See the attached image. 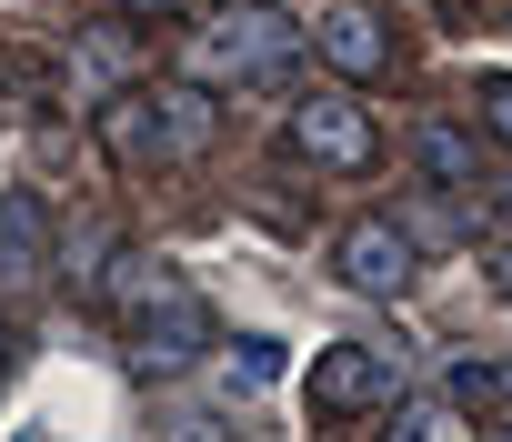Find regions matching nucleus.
Instances as JSON below:
<instances>
[{
	"instance_id": "1",
	"label": "nucleus",
	"mask_w": 512,
	"mask_h": 442,
	"mask_svg": "<svg viewBox=\"0 0 512 442\" xmlns=\"http://www.w3.org/2000/svg\"><path fill=\"white\" fill-rule=\"evenodd\" d=\"M121 272V332H131V372H151V382H171V372H191L201 352H211V302L191 292V282H171V262H111Z\"/></svg>"
},
{
	"instance_id": "2",
	"label": "nucleus",
	"mask_w": 512,
	"mask_h": 442,
	"mask_svg": "<svg viewBox=\"0 0 512 442\" xmlns=\"http://www.w3.org/2000/svg\"><path fill=\"white\" fill-rule=\"evenodd\" d=\"M392 382H402V352H392V342H332V352L302 372V402H312L322 422H352V412H382Z\"/></svg>"
},
{
	"instance_id": "3",
	"label": "nucleus",
	"mask_w": 512,
	"mask_h": 442,
	"mask_svg": "<svg viewBox=\"0 0 512 442\" xmlns=\"http://www.w3.org/2000/svg\"><path fill=\"white\" fill-rule=\"evenodd\" d=\"M292 51H302V21L262 11V0H221V21H211V51H201V71L241 81V71H282Z\"/></svg>"
},
{
	"instance_id": "4",
	"label": "nucleus",
	"mask_w": 512,
	"mask_h": 442,
	"mask_svg": "<svg viewBox=\"0 0 512 442\" xmlns=\"http://www.w3.org/2000/svg\"><path fill=\"white\" fill-rule=\"evenodd\" d=\"M292 141H302V161H322V171H372V121H362L352 91H302Z\"/></svg>"
},
{
	"instance_id": "5",
	"label": "nucleus",
	"mask_w": 512,
	"mask_h": 442,
	"mask_svg": "<svg viewBox=\"0 0 512 442\" xmlns=\"http://www.w3.org/2000/svg\"><path fill=\"white\" fill-rule=\"evenodd\" d=\"M51 272H61L51 201H41V191H0V292H41Z\"/></svg>"
},
{
	"instance_id": "6",
	"label": "nucleus",
	"mask_w": 512,
	"mask_h": 442,
	"mask_svg": "<svg viewBox=\"0 0 512 442\" xmlns=\"http://www.w3.org/2000/svg\"><path fill=\"white\" fill-rule=\"evenodd\" d=\"M332 262H342V282L352 292H412V272H422V252H412V232L402 221H352V232L332 242Z\"/></svg>"
},
{
	"instance_id": "7",
	"label": "nucleus",
	"mask_w": 512,
	"mask_h": 442,
	"mask_svg": "<svg viewBox=\"0 0 512 442\" xmlns=\"http://www.w3.org/2000/svg\"><path fill=\"white\" fill-rule=\"evenodd\" d=\"M71 81H81V101H111L121 81H141V31L131 21H91L71 41Z\"/></svg>"
},
{
	"instance_id": "8",
	"label": "nucleus",
	"mask_w": 512,
	"mask_h": 442,
	"mask_svg": "<svg viewBox=\"0 0 512 442\" xmlns=\"http://www.w3.org/2000/svg\"><path fill=\"white\" fill-rule=\"evenodd\" d=\"M322 61H332L342 81H382V61H392V21H372V11H332V21H322Z\"/></svg>"
},
{
	"instance_id": "9",
	"label": "nucleus",
	"mask_w": 512,
	"mask_h": 442,
	"mask_svg": "<svg viewBox=\"0 0 512 442\" xmlns=\"http://www.w3.org/2000/svg\"><path fill=\"white\" fill-rule=\"evenodd\" d=\"M151 101H161V151H181V161H191V151H211L221 101H211L201 81H171V91H151Z\"/></svg>"
},
{
	"instance_id": "10",
	"label": "nucleus",
	"mask_w": 512,
	"mask_h": 442,
	"mask_svg": "<svg viewBox=\"0 0 512 442\" xmlns=\"http://www.w3.org/2000/svg\"><path fill=\"white\" fill-rule=\"evenodd\" d=\"M412 151H422V171H432L442 191H472V181H482V141H472V131H452V121H422V131H412Z\"/></svg>"
},
{
	"instance_id": "11",
	"label": "nucleus",
	"mask_w": 512,
	"mask_h": 442,
	"mask_svg": "<svg viewBox=\"0 0 512 442\" xmlns=\"http://www.w3.org/2000/svg\"><path fill=\"white\" fill-rule=\"evenodd\" d=\"M151 141H161V101H141V91L101 101V151H111V161H141Z\"/></svg>"
},
{
	"instance_id": "12",
	"label": "nucleus",
	"mask_w": 512,
	"mask_h": 442,
	"mask_svg": "<svg viewBox=\"0 0 512 442\" xmlns=\"http://www.w3.org/2000/svg\"><path fill=\"white\" fill-rule=\"evenodd\" d=\"M382 442H472V422H462V402H402Z\"/></svg>"
},
{
	"instance_id": "13",
	"label": "nucleus",
	"mask_w": 512,
	"mask_h": 442,
	"mask_svg": "<svg viewBox=\"0 0 512 442\" xmlns=\"http://www.w3.org/2000/svg\"><path fill=\"white\" fill-rule=\"evenodd\" d=\"M61 262H71V272H61L71 292H101V262H111V232H71V252H61Z\"/></svg>"
},
{
	"instance_id": "14",
	"label": "nucleus",
	"mask_w": 512,
	"mask_h": 442,
	"mask_svg": "<svg viewBox=\"0 0 512 442\" xmlns=\"http://www.w3.org/2000/svg\"><path fill=\"white\" fill-rule=\"evenodd\" d=\"M502 392V372H482V362H452V402H492Z\"/></svg>"
},
{
	"instance_id": "15",
	"label": "nucleus",
	"mask_w": 512,
	"mask_h": 442,
	"mask_svg": "<svg viewBox=\"0 0 512 442\" xmlns=\"http://www.w3.org/2000/svg\"><path fill=\"white\" fill-rule=\"evenodd\" d=\"M482 121H492V141H512V81H502V71L482 81Z\"/></svg>"
},
{
	"instance_id": "16",
	"label": "nucleus",
	"mask_w": 512,
	"mask_h": 442,
	"mask_svg": "<svg viewBox=\"0 0 512 442\" xmlns=\"http://www.w3.org/2000/svg\"><path fill=\"white\" fill-rule=\"evenodd\" d=\"M231 352H241V372H251V382H272V372H282V342H262V332L231 342Z\"/></svg>"
},
{
	"instance_id": "17",
	"label": "nucleus",
	"mask_w": 512,
	"mask_h": 442,
	"mask_svg": "<svg viewBox=\"0 0 512 442\" xmlns=\"http://www.w3.org/2000/svg\"><path fill=\"white\" fill-rule=\"evenodd\" d=\"M111 11H181V0H111Z\"/></svg>"
},
{
	"instance_id": "18",
	"label": "nucleus",
	"mask_w": 512,
	"mask_h": 442,
	"mask_svg": "<svg viewBox=\"0 0 512 442\" xmlns=\"http://www.w3.org/2000/svg\"><path fill=\"white\" fill-rule=\"evenodd\" d=\"M11 352H21V332H11V312H0V362H11Z\"/></svg>"
},
{
	"instance_id": "19",
	"label": "nucleus",
	"mask_w": 512,
	"mask_h": 442,
	"mask_svg": "<svg viewBox=\"0 0 512 442\" xmlns=\"http://www.w3.org/2000/svg\"><path fill=\"white\" fill-rule=\"evenodd\" d=\"M442 11H462V0H442Z\"/></svg>"
},
{
	"instance_id": "20",
	"label": "nucleus",
	"mask_w": 512,
	"mask_h": 442,
	"mask_svg": "<svg viewBox=\"0 0 512 442\" xmlns=\"http://www.w3.org/2000/svg\"><path fill=\"white\" fill-rule=\"evenodd\" d=\"M502 392H512V372H502Z\"/></svg>"
}]
</instances>
